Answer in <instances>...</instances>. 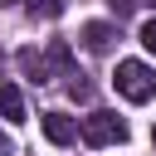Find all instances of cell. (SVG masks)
Wrapping results in <instances>:
<instances>
[{
    "instance_id": "cell-6",
    "label": "cell",
    "mask_w": 156,
    "mask_h": 156,
    "mask_svg": "<svg viewBox=\"0 0 156 156\" xmlns=\"http://www.w3.org/2000/svg\"><path fill=\"white\" fill-rule=\"evenodd\" d=\"M44 63H49V78H54V73H58V78H68V73H73V54H68V44H63V39H54V44H49V54H44Z\"/></svg>"
},
{
    "instance_id": "cell-11",
    "label": "cell",
    "mask_w": 156,
    "mask_h": 156,
    "mask_svg": "<svg viewBox=\"0 0 156 156\" xmlns=\"http://www.w3.org/2000/svg\"><path fill=\"white\" fill-rule=\"evenodd\" d=\"M0 156H10V146H5V141H0Z\"/></svg>"
},
{
    "instance_id": "cell-9",
    "label": "cell",
    "mask_w": 156,
    "mask_h": 156,
    "mask_svg": "<svg viewBox=\"0 0 156 156\" xmlns=\"http://www.w3.org/2000/svg\"><path fill=\"white\" fill-rule=\"evenodd\" d=\"M141 49H146V54H156V20H146V24H141Z\"/></svg>"
},
{
    "instance_id": "cell-8",
    "label": "cell",
    "mask_w": 156,
    "mask_h": 156,
    "mask_svg": "<svg viewBox=\"0 0 156 156\" xmlns=\"http://www.w3.org/2000/svg\"><path fill=\"white\" fill-rule=\"evenodd\" d=\"M29 15H39V20H58V15H63V0H29Z\"/></svg>"
},
{
    "instance_id": "cell-4",
    "label": "cell",
    "mask_w": 156,
    "mask_h": 156,
    "mask_svg": "<svg viewBox=\"0 0 156 156\" xmlns=\"http://www.w3.org/2000/svg\"><path fill=\"white\" fill-rule=\"evenodd\" d=\"M44 136L54 146H68V141H78V122L68 112H44Z\"/></svg>"
},
{
    "instance_id": "cell-2",
    "label": "cell",
    "mask_w": 156,
    "mask_h": 156,
    "mask_svg": "<svg viewBox=\"0 0 156 156\" xmlns=\"http://www.w3.org/2000/svg\"><path fill=\"white\" fill-rule=\"evenodd\" d=\"M78 136H83L88 146H122V141H127V122H122L117 112L98 107V112H88V117H83Z\"/></svg>"
},
{
    "instance_id": "cell-3",
    "label": "cell",
    "mask_w": 156,
    "mask_h": 156,
    "mask_svg": "<svg viewBox=\"0 0 156 156\" xmlns=\"http://www.w3.org/2000/svg\"><path fill=\"white\" fill-rule=\"evenodd\" d=\"M78 39H83V49H88V54H107V49H112V39H117V24H107V20H88Z\"/></svg>"
},
{
    "instance_id": "cell-7",
    "label": "cell",
    "mask_w": 156,
    "mask_h": 156,
    "mask_svg": "<svg viewBox=\"0 0 156 156\" xmlns=\"http://www.w3.org/2000/svg\"><path fill=\"white\" fill-rule=\"evenodd\" d=\"M20 68H24L29 83H49V63H44L39 49H20Z\"/></svg>"
},
{
    "instance_id": "cell-12",
    "label": "cell",
    "mask_w": 156,
    "mask_h": 156,
    "mask_svg": "<svg viewBox=\"0 0 156 156\" xmlns=\"http://www.w3.org/2000/svg\"><path fill=\"white\" fill-rule=\"evenodd\" d=\"M151 141H156V127H151Z\"/></svg>"
},
{
    "instance_id": "cell-1",
    "label": "cell",
    "mask_w": 156,
    "mask_h": 156,
    "mask_svg": "<svg viewBox=\"0 0 156 156\" xmlns=\"http://www.w3.org/2000/svg\"><path fill=\"white\" fill-rule=\"evenodd\" d=\"M112 83H117V93H122L127 102H151V98H156V73H151L141 58H122L117 73H112Z\"/></svg>"
},
{
    "instance_id": "cell-10",
    "label": "cell",
    "mask_w": 156,
    "mask_h": 156,
    "mask_svg": "<svg viewBox=\"0 0 156 156\" xmlns=\"http://www.w3.org/2000/svg\"><path fill=\"white\" fill-rule=\"evenodd\" d=\"M107 5H112V15H117V20H122V15H132V10H136V5H141V0H107Z\"/></svg>"
},
{
    "instance_id": "cell-5",
    "label": "cell",
    "mask_w": 156,
    "mask_h": 156,
    "mask_svg": "<svg viewBox=\"0 0 156 156\" xmlns=\"http://www.w3.org/2000/svg\"><path fill=\"white\" fill-rule=\"evenodd\" d=\"M0 117H5L10 127L29 122V117H24V93H20L15 83H0Z\"/></svg>"
}]
</instances>
